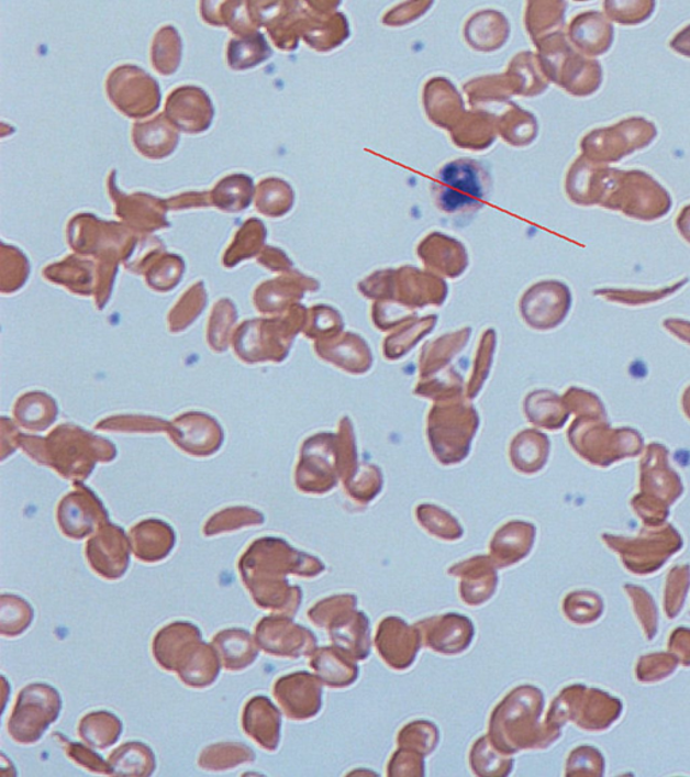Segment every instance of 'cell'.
<instances>
[{"instance_id": "obj_1", "label": "cell", "mask_w": 690, "mask_h": 777, "mask_svg": "<svg viewBox=\"0 0 690 777\" xmlns=\"http://www.w3.org/2000/svg\"><path fill=\"white\" fill-rule=\"evenodd\" d=\"M241 578L258 608L293 615L301 602L300 587L289 586L288 575L311 578L323 571L320 560L299 553L282 539H259L240 563Z\"/></svg>"}, {"instance_id": "obj_2", "label": "cell", "mask_w": 690, "mask_h": 777, "mask_svg": "<svg viewBox=\"0 0 690 777\" xmlns=\"http://www.w3.org/2000/svg\"><path fill=\"white\" fill-rule=\"evenodd\" d=\"M600 207L622 212L636 221L654 222L668 215L674 200L666 188L646 171L614 169L609 191Z\"/></svg>"}, {"instance_id": "obj_3", "label": "cell", "mask_w": 690, "mask_h": 777, "mask_svg": "<svg viewBox=\"0 0 690 777\" xmlns=\"http://www.w3.org/2000/svg\"><path fill=\"white\" fill-rule=\"evenodd\" d=\"M568 437L577 454L598 466H610L644 449V437L638 431L611 429L606 418H577L570 425Z\"/></svg>"}, {"instance_id": "obj_4", "label": "cell", "mask_w": 690, "mask_h": 777, "mask_svg": "<svg viewBox=\"0 0 690 777\" xmlns=\"http://www.w3.org/2000/svg\"><path fill=\"white\" fill-rule=\"evenodd\" d=\"M537 45L545 75L565 91L577 98H587L602 86V65L576 52L564 33L541 40Z\"/></svg>"}, {"instance_id": "obj_5", "label": "cell", "mask_w": 690, "mask_h": 777, "mask_svg": "<svg viewBox=\"0 0 690 777\" xmlns=\"http://www.w3.org/2000/svg\"><path fill=\"white\" fill-rule=\"evenodd\" d=\"M656 124L644 116H632L609 127L594 129L581 140V156L609 165L636 151L645 149L657 138Z\"/></svg>"}, {"instance_id": "obj_6", "label": "cell", "mask_w": 690, "mask_h": 777, "mask_svg": "<svg viewBox=\"0 0 690 777\" xmlns=\"http://www.w3.org/2000/svg\"><path fill=\"white\" fill-rule=\"evenodd\" d=\"M63 699L57 688L46 684L29 685L18 693L16 702L9 718L10 737L21 745L38 743L58 720Z\"/></svg>"}, {"instance_id": "obj_7", "label": "cell", "mask_w": 690, "mask_h": 777, "mask_svg": "<svg viewBox=\"0 0 690 777\" xmlns=\"http://www.w3.org/2000/svg\"><path fill=\"white\" fill-rule=\"evenodd\" d=\"M489 176L472 159H456L443 166L433 186L439 210L455 213L478 209L487 196Z\"/></svg>"}, {"instance_id": "obj_8", "label": "cell", "mask_w": 690, "mask_h": 777, "mask_svg": "<svg viewBox=\"0 0 690 777\" xmlns=\"http://www.w3.org/2000/svg\"><path fill=\"white\" fill-rule=\"evenodd\" d=\"M107 93L123 114L145 118L158 109V82L136 65H122L107 79Z\"/></svg>"}, {"instance_id": "obj_9", "label": "cell", "mask_w": 690, "mask_h": 777, "mask_svg": "<svg viewBox=\"0 0 690 777\" xmlns=\"http://www.w3.org/2000/svg\"><path fill=\"white\" fill-rule=\"evenodd\" d=\"M255 642L267 655L297 658L314 648V636L285 615H267L255 629Z\"/></svg>"}, {"instance_id": "obj_10", "label": "cell", "mask_w": 690, "mask_h": 777, "mask_svg": "<svg viewBox=\"0 0 690 777\" xmlns=\"http://www.w3.org/2000/svg\"><path fill=\"white\" fill-rule=\"evenodd\" d=\"M572 307V293L560 281H543L527 290L522 299V314L532 328L552 330L560 325Z\"/></svg>"}, {"instance_id": "obj_11", "label": "cell", "mask_w": 690, "mask_h": 777, "mask_svg": "<svg viewBox=\"0 0 690 777\" xmlns=\"http://www.w3.org/2000/svg\"><path fill=\"white\" fill-rule=\"evenodd\" d=\"M131 551L130 540L122 528L105 524L89 540L86 556L89 567L101 578L118 580L127 573Z\"/></svg>"}, {"instance_id": "obj_12", "label": "cell", "mask_w": 690, "mask_h": 777, "mask_svg": "<svg viewBox=\"0 0 690 777\" xmlns=\"http://www.w3.org/2000/svg\"><path fill=\"white\" fill-rule=\"evenodd\" d=\"M215 110L210 97L200 87L177 88L169 95L165 116L181 132L198 134L210 129Z\"/></svg>"}, {"instance_id": "obj_13", "label": "cell", "mask_w": 690, "mask_h": 777, "mask_svg": "<svg viewBox=\"0 0 690 777\" xmlns=\"http://www.w3.org/2000/svg\"><path fill=\"white\" fill-rule=\"evenodd\" d=\"M202 643L200 629L190 622H171L153 640V656L165 671L176 673L186 664Z\"/></svg>"}, {"instance_id": "obj_14", "label": "cell", "mask_w": 690, "mask_h": 777, "mask_svg": "<svg viewBox=\"0 0 690 777\" xmlns=\"http://www.w3.org/2000/svg\"><path fill=\"white\" fill-rule=\"evenodd\" d=\"M272 692L290 720H309L321 708V687L318 679L308 673L283 676L276 681Z\"/></svg>"}, {"instance_id": "obj_15", "label": "cell", "mask_w": 690, "mask_h": 777, "mask_svg": "<svg viewBox=\"0 0 690 777\" xmlns=\"http://www.w3.org/2000/svg\"><path fill=\"white\" fill-rule=\"evenodd\" d=\"M614 168L580 156L570 166L565 191L577 206H602Z\"/></svg>"}, {"instance_id": "obj_16", "label": "cell", "mask_w": 690, "mask_h": 777, "mask_svg": "<svg viewBox=\"0 0 690 777\" xmlns=\"http://www.w3.org/2000/svg\"><path fill=\"white\" fill-rule=\"evenodd\" d=\"M107 513L92 491L80 489L64 498L58 508V524L65 536L85 539L105 523Z\"/></svg>"}, {"instance_id": "obj_17", "label": "cell", "mask_w": 690, "mask_h": 777, "mask_svg": "<svg viewBox=\"0 0 690 777\" xmlns=\"http://www.w3.org/2000/svg\"><path fill=\"white\" fill-rule=\"evenodd\" d=\"M572 43L582 55L598 57L605 55L614 44V26L600 11H585L570 22L568 31Z\"/></svg>"}, {"instance_id": "obj_18", "label": "cell", "mask_w": 690, "mask_h": 777, "mask_svg": "<svg viewBox=\"0 0 690 777\" xmlns=\"http://www.w3.org/2000/svg\"><path fill=\"white\" fill-rule=\"evenodd\" d=\"M281 714L269 698L249 699L243 709V731L265 751L276 752L281 740Z\"/></svg>"}, {"instance_id": "obj_19", "label": "cell", "mask_w": 690, "mask_h": 777, "mask_svg": "<svg viewBox=\"0 0 690 777\" xmlns=\"http://www.w3.org/2000/svg\"><path fill=\"white\" fill-rule=\"evenodd\" d=\"M131 550L136 559L159 563L171 554L176 545L172 528L159 520H146L135 525L130 535Z\"/></svg>"}, {"instance_id": "obj_20", "label": "cell", "mask_w": 690, "mask_h": 777, "mask_svg": "<svg viewBox=\"0 0 690 777\" xmlns=\"http://www.w3.org/2000/svg\"><path fill=\"white\" fill-rule=\"evenodd\" d=\"M220 661L227 671H243L257 661L259 646L255 637L241 628L224 629L212 640Z\"/></svg>"}, {"instance_id": "obj_21", "label": "cell", "mask_w": 690, "mask_h": 777, "mask_svg": "<svg viewBox=\"0 0 690 777\" xmlns=\"http://www.w3.org/2000/svg\"><path fill=\"white\" fill-rule=\"evenodd\" d=\"M133 140L136 149L144 156L160 159L175 152L178 134L168 118L160 114L152 121L136 123Z\"/></svg>"}, {"instance_id": "obj_22", "label": "cell", "mask_w": 690, "mask_h": 777, "mask_svg": "<svg viewBox=\"0 0 690 777\" xmlns=\"http://www.w3.org/2000/svg\"><path fill=\"white\" fill-rule=\"evenodd\" d=\"M110 187L114 189L112 199L116 201V213L126 219L129 223L148 225V230L160 229L168 224L165 221V207L163 201L146 193L124 196L115 187V171L111 176Z\"/></svg>"}, {"instance_id": "obj_23", "label": "cell", "mask_w": 690, "mask_h": 777, "mask_svg": "<svg viewBox=\"0 0 690 777\" xmlns=\"http://www.w3.org/2000/svg\"><path fill=\"white\" fill-rule=\"evenodd\" d=\"M222 666L215 646L202 642L194 655L178 669L177 675L183 685L201 690L215 684Z\"/></svg>"}, {"instance_id": "obj_24", "label": "cell", "mask_w": 690, "mask_h": 777, "mask_svg": "<svg viewBox=\"0 0 690 777\" xmlns=\"http://www.w3.org/2000/svg\"><path fill=\"white\" fill-rule=\"evenodd\" d=\"M77 732L87 745L107 750L121 739L123 723L111 711H92L81 718Z\"/></svg>"}, {"instance_id": "obj_25", "label": "cell", "mask_w": 690, "mask_h": 777, "mask_svg": "<svg viewBox=\"0 0 690 777\" xmlns=\"http://www.w3.org/2000/svg\"><path fill=\"white\" fill-rule=\"evenodd\" d=\"M112 775L152 776L156 770V756L151 746L138 741L119 746L109 757Z\"/></svg>"}, {"instance_id": "obj_26", "label": "cell", "mask_w": 690, "mask_h": 777, "mask_svg": "<svg viewBox=\"0 0 690 777\" xmlns=\"http://www.w3.org/2000/svg\"><path fill=\"white\" fill-rule=\"evenodd\" d=\"M526 413L533 424L550 431L563 429L569 418V409L561 397L550 390H538L528 396Z\"/></svg>"}, {"instance_id": "obj_27", "label": "cell", "mask_w": 690, "mask_h": 777, "mask_svg": "<svg viewBox=\"0 0 690 777\" xmlns=\"http://www.w3.org/2000/svg\"><path fill=\"white\" fill-rule=\"evenodd\" d=\"M549 439L538 431H525L511 444V460L520 471L535 473L546 464Z\"/></svg>"}, {"instance_id": "obj_28", "label": "cell", "mask_w": 690, "mask_h": 777, "mask_svg": "<svg viewBox=\"0 0 690 777\" xmlns=\"http://www.w3.org/2000/svg\"><path fill=\"white\" fill-rule=\"evenodd\" d=\"M254 762L255 753L252 747L245 744L222 743L208 746L200 753L199 767L210 773H225Z\"/></svg>"}, {"instance_id": "obj_29", "label": "cell", "mask_w": 690, "mask_h": 777, "mask_svg": "<svg viewBox=\"0 0 690 777\" xmlns=\"http://www.w3.org/2000/svg\"><path fill=\"white\" fill-rule=\"evenodd\" d=\"M254 182L245 174H234L218 184L211 193L212 203L220 210L241 212L252 203Z\"/></svg>"}, {"instance_id": "obj_30", "label": "cell", "mask_w": 690, "mask_h": 777, "mask_svg": "<svg viewBox=\"0 0 690 777\" xmlns=\"http://www.w3.org/2000/svg\"><path fill=\"white\" fill-rule=\"evenodd\" d=\"M34 620V610L25 599L15 595L0 597V634L15 639L25 633Z\"/></svg>"}, {"instance_id": "obj_31", "label": "cell", "mask_w": 690, "mask_h": 777, "mask_svg": "<svg viewBox=\"0 0 690 777\" xmlns=\"http://www.w3.org/2000/svg\"><path fill=\"white\" fill-rule=\"evenodd\" d=\"M271 56L264 35L254 33L240 40H232L229 45L227 57L231 68L243 70L257 67Z\"/></svg>"}, {"instance_id": "obj_32", "label": "cell", "mask_w": 690, "mask_h": 777, "mask_svg": "<svg viewBox=\"0 0 690 777\" xmlns=\"http://www.w3.org/2000/svg\"><path fill=\"white\" fill-rule=\"evenodd\" d=\"M181 38L172 26H165L154 38L152 60L154 68L165 76L176 73L181 60Z\"/></svg>"}, {"instance_id": "obj_33", "label": "cell", "mask_w": 690, "mask_h": 777, "mask_svg": "<svg viewBox=\"0 0 690 777\" xmlns=\"http://www.w3.org/2000/svg\"><path fill=\"white\" fill-rule=\"evenodd\" d=\"M688 284V278H683L681 281L669 285L661 289L654 290H635V289H598L594 290V296L603 298L605 300L617 302V304L624 306H644L653 304V302L661 301L669 296H674L678 290L686 287Z\"/></svg>"}, {"instance_id": "obj_34", "label": "cell", "mask_w": 690, "mask_h": 777, "mask_svg": "<svg viewBox=\"0 0 690 777\" xmlns=\"http://www.w3.org/2000/svg\"><path fill=\"white\" fill-rule=\"evenodd\" d=\"M293 204V191L288 182L278 179H267L259 184L257 209L272 218L282 217Z\"/></svg>"}, {"instance_id": "obj_35", "label": "cell", "mask_w": 690, "mask_h": 777, "mask_svg": "<svg viewBox=\"0 0 690 777\" xmlns=\"http://www.w3.org/2000/svg\"><path fill=\"white\" fill-rule=\"evenodd\" d=\"M656 5L653 0H605L603 8L609 20L619 25L636 26L650 20Z\"/></svg>"}, {"instance_id": "obj_36", "label": "cell", "mask_w": 690, "mask_h": 777, "mask_svg": "<svg viewBox=\"0 0 690 777\" xmlns=\"http://www.w3.org/2000/svg\"><path fill=\"white\" fill-rule=\"evenodd\" d=\"M533 5V37H538V35L543 34H547L546 37H550L553 34L563 33L567 3L544 2Z\"/></svg>"}, {"instance_id": "obj_37", "label": "cell", "mask_w": 690, "mask_h": 777, "mask_svg": "<svg viewBox=\"0 0 690 777\" xmlns=\"http://www.w3.org/2000/svg\"><path fill=\"white\" fill-rule=\"evenodd\" d=\"M264 523V518L252 509H232L219 513L212 518L204 528L207 536L220 535V533L240 530L243 526L258 525Z\"/></svg>"}, {"instance_id": "obj_38", "label": "cell", "mask_w": 690, "mask_h": 777, "mask_svg": "<svg viewBox=\"0 0 690 777\" xmlns=\"http://www.w3.org/2000/svg\"><path fill=\"white\" fill-rule=\"evenodd\" d=\"M56 739L59 744L63 745L65 753H67L70 761L75 764L80 765V767L88 769L89 773L100 774V775H112V769L110 763L105 762L103 757L89 750L88 746L77 743H70L67 737H64L62 733H55Z\"/></svg>"}, {"instance_id": "obj_39", "label": "cell", "mask_w": 690, "mask_h": 777, "mask_svg": "<svg viewBox=\"0 0 690 777\" xmlns=\"http://www.w3.org/2000/svg\"><path fill=\"white\" fill-rule=\"evenodd\" d=\"M565 406L569 409V412H575L579 417H597L606 418L605 408L603 402L600 401L597 395L591 393V391L570 388L564 396Z\"/></svg>"}, {"instance_id": "obj_40", "label": "cell", "mask_w": 690, "mask_h": 777, "mask_svg": "<svg viewBox=\"0 0 690 777\" xmlns=\"http://www.w3.org/2000/svg\"><path fill=\"white\" fill-rule=\"evenodd\" d=\"M664 328L678 337V340L690 344V322H687V320L666 319Z\"/></svg>"}, {"instance_id": "obj_41", "label": "cell", "mask_w": 690, "mask_h": 777, "mask_svg": "<svg viewBox=\"0 0 690 777\" xmlns=\"http://www.w3.org/2000/svg\"><path fill=\"white\" fill-rule=\"evenodd\" d=\"M670 47L678 55L690 57V25L678 32L674 40L670 41Z\"/></svg>"}, {"instance_id": "obj_42", "label": "cell", "mask_w": 690, "mask_h": 777, "mask_svg": "<svg viewBox=\"0 0 690 777\" xmlns=\"http://www.w3.org/2000/svg\"><path fill=\"white\" fill-rule=\"evenodd\" d=\"M676 227L683 241L690 245V204L683 207L676 219Z\"/></svg>"}, {"instance_id": "obj_43", "label": "cell", "mask_w": 690, "mask_h": 777, "mask_svg": "<svg viewBox=\"0 0 690 777\" xmlns=\"http://www.w3.org/2000/svg\"><path fill=\"white\" fill-rule=\"evenodd\" d=\"M682 409L683 413H686V417L690 420V387H688L687 390L683 391Z\"/></svg>"}]
</instances>
